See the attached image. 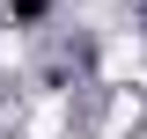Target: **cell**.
Segmentation results:
<instances>
[{"mask_svg":"<svg viewBox=\"0 0 147 139\" xmlns=\"http://www.w3.org/2000/svg\"><path fill=\"white\" fill-rule=\"evenodd\" d=\"M132 66H140V37H110V44H103V73H110V81H125Z\"/></svg>","mask_w":147,"mask_h":139,"instance_id":"6da1fadb","label":"cell"}]
</instances>
